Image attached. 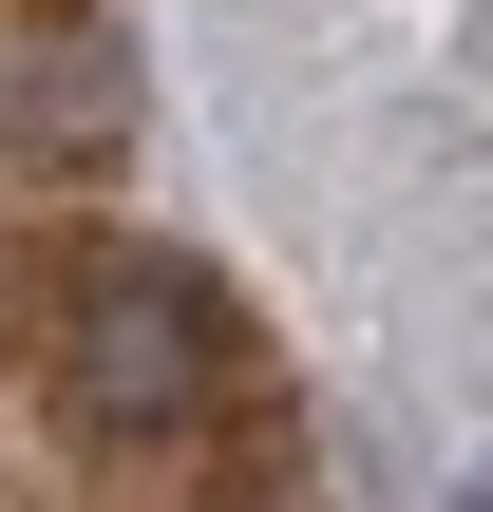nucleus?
Masks as SVG:
<instances>
[{"mask_svg": "<svg viewBox=\"0 0 493 512\" xmlns=\"http://www.w3.org/2000/svg\"><path fill=\"white\" fill-rule=\"evenodd\" d=\"M228 285L209 266H171V247H114L95 285H76V323H57V418L76 437H190L209 399H228Z\"/></svg>", "mask_w": 493, "mask_h": 512, "instance_id": "nucleus-1", "label": "nucleus"}, {"mask_svg": "<svg viewBox=\"0 0 493 512\" xmlns=\"http://www.w3.org/2000/svg\"><path fill=\"white\" fill-rule=\"evenodd\" d=\"M133 152V38L57 19L19 76H0V171H114Z\"/></svg>", "mask_w": 493, "mask_h": 512, "instance_id": "nucleus-2", "label": "nucleus"}, {"mask_svg": "<svg viewBox=\"0 0 493 512\" xmlns=\"http://www.w3.org/2000/svg\"><path fill=\"white\" fill-rule=\"evenodd\" d=\"M437 512H493V456H475V475H456V494H437Z\"/></svg>", "mask_w": 493, "mask_h": 512, "instance_id": "nucleus-3", "label": "nucleus"}]
</instances>
